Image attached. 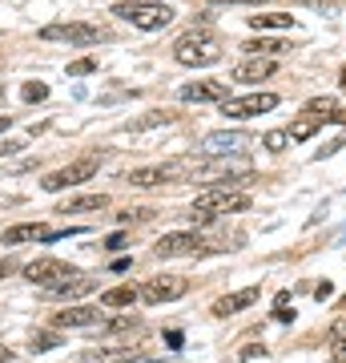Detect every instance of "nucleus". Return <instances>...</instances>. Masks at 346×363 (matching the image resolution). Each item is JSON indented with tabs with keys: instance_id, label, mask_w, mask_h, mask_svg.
<instances>
[{
	"instance_id": "nucleus-14",
	"label": "nucleus",
	"mask_w": 346,
	"mask_h": 363,
	"mask_svg": "<svg viewBox=\"0 0 346 363\" xmlns=\"http://www.w3.org/2000/svg\"><path fill=\"white\" fill-rule=\"evenodd\" d=\"M258 286H246V291H233V295H221L218 303H214V315L218 319H230V315H238V311H246V307H254L258 303Z\"/></svg>"
},
{
	"instance_id": "nucleus-26",
	"label": "nucleus",
	"mask_w": 346,
	"mask_h": 363,
	"mask_svg": "<svg viewBox=\"0 0 346 363\" xmlns=\"http://www.w3.org/2000/svg\"><path fill=\"white\" fill-rule=\"evenodd\" d=\"M129 327H137V315H121V319H109V323H101L105 335H121V331H129Z\"/></svg>"
},
{
	"instance_id": "nucleus-17",
	"label": "nucleus",
	"mask_w": 346,
	"mask_h": 363,
	"mask_svg": "<svg viewBox=\"0 0 346 363\" xmlns=\"http://www.w3.org/2000/svg\"><path fill=\"white\" fill-rule=\"evenodd\" d=\"M93 286H97L93 279H85V274H77V279H64V283L49 286V295H52V298H81V295H89Z\"/></svg>"
},
{
	"instance_id": "nucleus-5",
	"label": "nucleus",
	"mask_w": 346,
	"mask_h": 363,
	"mask_svg": "<svg viewBox=\"0 0 346 363\" xmlns=\"http://www.w3.org/2000/svg\"><path fill=\"white\" fill-rule=\"evenodd\" d=\"M40 40H64V45H97L105 40V28L85 25V21H57L40 28Z\"/></svg>"
},
{
	"instance_id": "nucleus-6",
	"label": "nucleus",
	"mask_w": 346,
	"mask_h": 363,
	"mask_svg": "<svg viewBox=\"0 0 346 363\" xmlns=\"http://www.w3.org/2000/svg\"><path fill=\"white\" fill-rule=\"evenodd\" d=\"M77 267H69L64 259H37V262H28L25 267V279L28 283H37V286H57V283H64V279H77Z\"/></svg>"
},
{
	"instance_id": "nucleus-12",
	"label": "nucleus",
	"mask_w": 346,
	"mask_h": 363,
	"mask_svg": "<svg viewBox=\"0 0 346 363\" xmlns=\"http://www.w3.org/2000/svg\"><path fill=\"white\" fill-rule=\"evenodd\" d=\"M178 97L181 101H197V105L226 101V97H230V85H221V81H193V85H181Z\"/></svg>"
},
{
	"instance_id": "nucleus-23",
	"label": "nucleus",
	"mask_w": 346,
	"mask_h": 363,
	"mask_svg": "<svg viewBox=\"0 0 346 363\" xmlns=\"http://www.w3.org/2000/svg\"><path fill=\"white\" fill-rule=\"evenodd\" d=\"M169 121H173V113H169V109H149V113L137 117L129 130H154V125H169Z\"/></svg>"
},
{
	"instance_id": "nucleus-13",
	"label": "nucleus",
	"mask_w": 346,
	"mask_h": 363,
	"mask_svg": "<svg viewBox=\"0 0 346 363\" xmlns=\"http://www.w3.org/2000/svg\"><path fill=\"white\" fill-rule=\"evenodd\" d=\"M274 69H278L274 57H250V61H242V65H233V81H238V85L266 81V77H274Z\"/></svg>"
},
{
	"instance_id": "nucleus-36",
	"label": "nucleus",
	"mask_w": 346,
	"mask_h": 363,
	"mask_svg": "<svg viewBox=\"0 0 346 363\" xmlns=\"http://www.w3.org/2000/svg\"><path fill=\"white\" fill-rule=\"evenodd\" d=\"M8 121H13V117H0V133L8 130Z\"/></svg>"
},
{
	"instance_id": "nucleus-10",
	"label": "nucleus",
	"mask_w": 346,
	"mask_h": 363,
	"mask_svg": "<svg viewBox=\"0 0 346 363\" xmlns=\"http://www.w3.org/2000/svg\"><path fill=\"white\" fill-rule=\"evenodd\" d=\"M181 178L178 162H166V166H142V169H129L125 182L129 186H137V190H154V186H166V182Z\"/></svg>"
},
{
	"instance_id": "nucleus-22",
	"label": "nucleus",
	"mask_w": 346,
	"mask_h": 363,
	"mask_svg": "<svg viewBox=\"0 0 346 363\" xmlns=\"http://www.w3.org/2000/svg\"><path fill=\"white\" fill-rule=\"evenodd\" d=\"M242 52H250V57H278V52H286V40H270V37H258V40H246Z\"/></svg>"
},
{
	"instance_id": "nucleus-39",
	"label": "nucleus",
	"mask_w": 346,
	"mask_h": 363,
	"mask_svg": "<svg viewBox=\"0 0 346 363\" xmlns=\"http://www.w3.org/2000/svg\"><path fill=\"white\" fill-rule=\"evenodd\" d=\"M342 85H346V69H342Z\"/></svg>"
},
{
	"instance_id": "nucleus-34",
	"label": "nucleus",
	"mask_w": 346,
	"mask_h": 363,
	"mask_svg": "<svg viewBox=\"0 0 346 363\" xmlns=\"http://www.w3.org/2000/svg\"><path fill=\"white\" fill-rule=\"evenodd\" d=\"M226 4H274V0H226Z\"/></svg>"
},
{
	"instance_id": "nucleus-8",
	"label": "nucleus",
	"mask_w": 346,
	"mask_h": 363,
	"mask_svg": "<svg viewBox=\"0 0 346 363\" xmlns=\"http://www.w3.org/2000/svg\"><path fill=\"white\" fill-rule=\"evenodd\" d=\"M250 138L242 130H218V133H205L202 138V154L205 157H230V154H242Z\"/></svg>"
},
{
	"instance_id": "nucleus-16",
	"label": "nucleus",
	"mask_w": 346,
	"mask_h": 363,
	"mask_svg": "<svg viewBox=\"0 0 346 363\" xmlns=\"http://www.w3.org/2000/svg\"><path fill=\"white\" fill-rule=\"evenodd\" d=\"M45 234H49V226H40V222H21V226H8V230H4V247H21V242H45Z\"/></svg>"
},
{
	"instance_id": "nucleus-11",
	"label": "nucleus",
	"mask_w": 346,
	"mask_h": 363,
	"mask_svg": "<svg viewBox=\"0 0 346 363\" xmlns=\"http://www.w3.org/2000/svg\"><path fill=\"white\" fill-rule=\"evenodd\" d=\"M154 250H157V259H181V255H197L202 238L197 234H161Z\"/></svg>"
},
{
	"instance_id": "nucleus-9",
	"label": "nucleus",
	"mask_w": 346,
	"mask_h": 363,
	"mask_svg": "<svg viewBox=\"0 0 346 363\" xmlns=\"http://www.w3.org/2000/svg\"><path fill=\"white\" fill-rule=\"evenodd\" d=\"M185 291H190V283H185V279H178V274L149 279V283L142 286V303H149V307H157V303H173V298H181Z\"/></svg>"
},
{
	"instance_id": "nucleus-7",
	"label": "nucleus",
	"mask_w": 346,
	"mask_h": 363,
	"mask_svg": "<svg viewBox=\"0 0 346 363\" xmlns=\"http://www.w3.org/2000/svg\"><path fill=\"white\" fill-rule=\"evenodd\" d=\"M274 105H278L274 93H246V97H226L221 113L226 117H258V113H270Z\"/></svg>"
},
{
	"instance_id": "nucleus-4",
	"label": "nucleus",
	"mask_w": 346,
	"mask_h": 363,
	"mask_svg": "<svg viewBox=\"0 0 346 363\" xmlns=\"http://www.w3.org/2000/svg\"><path fill=\"white\" fill-rule=\"evenodd\" d=\"M197 210H209V214H242V210L254 206V198L242 194V190H230V186H209V190H202L197 194V202H193Z\"/></svg>"
},
{
	"instance_id": "nucleus-35",
	"label": "nucleus",
	"mask_w": 346,
	"mask_h": 363,
	"mask_svg": "<svg viewBox=\"0 0 346 363\" xmlns=\"http://www.w3.org/2000/svg\"><path fill=\"white\" fill-rule=\"evenodd\" d=\"M8 359H13V351H8L4 343H0V363H8Z\"/></svg>"
},
{
	"instance_id": "nucleus-32",
	"label": "nucleus",
	"mask_w": 346,
	"mask_h": 363,
	"mask_svg": "<svg viewBox=\"0 0 346 363\" xmlns=\"http://www.w3.org/2000/svg\"><path fill=\"white\" fill-rule=\"evenodd\" d=\"M166 343H169L173 351H178V347H181V331H169V335H166Z\"/></svg>"
},
{
	"instance_id": "nucleus-33",
	"label": "nucleus",
	"mask_w": 346,
	"mask_h": 363,
	"mask_svg": "<svg viewBox=\"0 0 346 363\" xmlns=\"http://www.w3.org/2000/svg\"><path fill=\"white\" fill-rule=\"evenodd\" d=\"M16 150H21V145H16V142H4V145H0V157H8V154H16Z\"/></svg>"
},
{
	"instance_id": "nucleus-21",
	"label": "nucleus",
	"mask_w": 346,
	"mask_h": 363,
	"mask_svg": "<svg viewBox=\"0 0 346 363\" xmlns=\"http://www.w3.org/2000/svg\"><path fill=\"white\" fill-rule=\"evenodd\" d=\"M306 113L322 117V121H346V117L338 113V101H334V97H310V101H306Z\"/></svg>"
},
{
	"instance_id": "nucleus-37",
	"label": "nucleus",
	"mask_w": 346,
	"mask_h": 363,
	"mask_svg": "<svg viewBox=\"0 0 346 363\" xmlns=\"http://www.w3.org/2000/svg\"><path fill=\"white\" fill-rule=\"evenodd\" d=\"M338 311H346V295H342V298H338Z\"/></svg>"
},
{
	"instance_id": "nucleus-24",
	"label": "nucleus",
	"mask_w": 346,
	"mask_h": 363,
	"mask_svg": "<svg viewBox=\"0 0 346 363\" xmlns=\"http://www.w3.org/2000/svg\"><path fill=\"white\" fill-rule=\"evenodd\" d=\"M318 130H322V117H306V121L290 125V142H310Z\"/></svg>"
},
{
	"instance_id": "nucleus-30",
	"label": "nucleus",
	"mask_w": 346,
	"mask_h": 363,
	"mask_svg": "<svg viewBox=\"0 0 346 363\" xmlns=\"http://www.w3.org/2000/svg\"><path fill=\"white\" fill-rule=\"evenodd\" d=\"M330 351H334L330 363H346V339L342 335H330Z\"/></svg>"
},
{
	"instance_id": "nucleus-40",
	"label": "nucleus",
	"mask_w": 346,
	"mask_h": 363,
	"mask_svg": "<svg viewBox=\"0 0 346 363\" xmlns=\"http://www.w3.org/2000/svg\"><path fill=\"white\" fill-rule=\"evenodd\" d=\"M0 65H4V61H0Z\"/></svg>"
},
{
	"instance_id": "nucleus-1",
	"label": "nucleus",
	"mask_w": 346,
	"mask_h": 363,
	"mask_svg": "<svg viewBox=\"0 0 346 363\" xmlns=\"http://www.w3.org/2000/svg\"><path fill=\"white\" fill-rule=\"evenodd\" d=\"M173 61L185 69H205V65H218L221 61V45L209 28H193L173 45Z\"/></svg>"
},
{
	"instance_id": "nucleus-38",
	"label": "nucleus",
	"mask_w": 346,
	"mask_h": 363,
	"mask_svg": "<svg viewBox=\"0 0 346 363\" xmlns=\"http://www.w3.org/2000/svg\"><path fill=\"white\" fill-rule=\"evenodd\" d=\"M0 101H4V85H0Z\"/></svg>"
},
{
	"instance_id": "nucleus-25",
	"label": "nucleus",
	"mask_w": 346,
	"mask_h": 363,
	"mask_svg": "<svg viewBox=\"0 0 346 363\" xmlns=\"http://www.w3.org/2000/svg\"><path fill=\"white\" fill-rule=\"evenodd\" d=\"M262 145H266L270 154H278V150H286V145H290V130H270L266 138H262Z\"/></svg>"
},
{
	"instance_id": "nucleus-20",
	"label": "nucleus",
	"mask_w": 346,
	"mask_h": 363,
	"mask_svg": "<svg viewBox=\"0 0 346 363\" xmlns=\"http://www.w3.org/2000/svg\"><path fill=\"white\" fill-rule=\"evenodd\" d=\"M246 25L258 28V33H270V28H294V16L290 13H254Z\"/></svg>"
},
{
	"instance_id": "nucleus-18",
	"label": "nucleus",
	"mask_w": 346,
	"mask_h": 363,
	"mask_svg": "<svg viewBox=\"0 0 346 363\" xmlns=\"http://www.w3.org/2000/svg\"><path fill=\"white\" fill-rule=\"evenodd\" d=\"M137 298H142V286H113V291H105L101 295V307L117 311V307H133Z\"/></svg>"
},
{
	"instance_id": "nucleus-31",
	"label": "nucleus",
	"mask_w": 346,
	"mask_h": 363,
	"mask_svg": "<svg viewBox=\"0 0 346 363\" xmlns=\"http://www.w3.org/2000/svg\"><path fill=\"white\" fill-rule=\"evenodd\" d=\"M13 271H16V262H13V259H0V279H8Z\"/></svg>"
},
{
	"instance_id": "nucleus-29",
	"label": "nucleus",
	"mask_w": 346,
	"mask_h": 363,
	"mask_svg": "<svg viewBox=\"0 0 346 363\" xmlns=\"http://www.w3.org/2000/svg\"><path fill=\"white\" fill-rule=\"evenodd\" d=\"M93 69H97V57H81V61L69 65V77H85V73H93Z\"/></svg>"
},
{
	"instance_id": "nucleus-3",
	"label": "nucleus",
	"mask_w": 346,
	"mask_h": 363,
	"mask_svg": "<svg viewBox=\"0 0 346 363\" xmlns=\"http://www.w3.org/2000/svg\"><path fill=\"white\" fill-rule=\"evenodd\" d=\"M101 169V157L97 154H85V157H77V162H69L64 169H52L49 178L40 182L49 194H61V190H69V186H81V182H89L93 174Z\"/></svg>"
},
{
	"instance_id": "nucleus-15",
	"label": "nucleus",
	"mask_w": 346,
	"mask_h": 363,
	"mask_svg": "<svg viewBox=\"0 0 346 363\" xmlns=\"http://www.w3.org/2000/svg\"><path fill=\"white\" fill-rule=\"evenodd\" d=\"M101 323V311L97 307H69V311H57L52 315V327L64 331V327H97Z\"/></svg>"
},
{
	"instance_id": "nucleus-27",
	"label": "nucleus",
	"mask_w": 346,
	"mask_h": 363,
	"mask_svg": "<svg viewBox=\"0 0 346 363\" xmlns=\"http://www.w3.org/2000/svg\"><path fill=\"white\" fill-rule=\"evenodd\" d=\"M57 343H61V335H52V331H37V335H33V343H28V347H33V351H52V347H57Z\"/></svg>"
},
{
	"instance_id": "nucleus-28",
	"label": "nucleus",
	"mask_w": 346,
	"mask_h": 363,
	"mask_svg": "<svg viewBox=\"0 0 346 363\" xmlns=\"http://www.w3.org/2000/svg\"><path fill=\"white\" fill-rule=\"evenodd\" d=\"M21 97H25V101H45V97H49V85H45V81H28L25 89H21Z\"/></svg>"
},
{
	"instance_id": "nucleus-19",
	"label": "nucleus",
	"mask_w": 346,
	"mask_h": 363,
	"mask_svg": "<svg viewBox=\"0 0 346 363\" xmlns=\"http://www.w3.org/2000/svg\"><path fill=\"white\" fill-rule=\"evenodd\" d=\"M105 206H109L105 194H81V198H69L57 214H89V210H105Z\"/></svg>"
},
{
	"instance_id": "nucleus-2",
	"label": "nucleus",
	"mask_w": 346,
	"mask_h": 363,
	"mask_svg": "<svg viewBox=\"0 0 346 363\" xmlns=\"http://www.w3.org/2000/svg\"><path fill=\"white\" fill-rule=\"evenodd\" d=\"M113 16L129 21L142 33H157V28L173 25V9L169 4H149V0H121V4H113Z\"/></svg>"
}]
</instances>
